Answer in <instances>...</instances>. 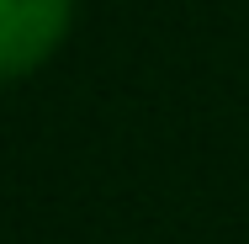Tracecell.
<instances>
[{"mask_svg":"<svg viewBox=\"0 0 249 244\" xmlns=\"http://www.w3.org/2000/svg\"><path fill=\"white\" fill-rule=\"evenodd\" d=\"M64 27V0H0V75H21Z\"/></svg>","mask_w":249,"mask_h":244,"instance_id":"1","label":"cell"}]
</instances>
